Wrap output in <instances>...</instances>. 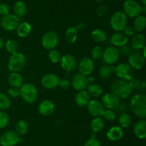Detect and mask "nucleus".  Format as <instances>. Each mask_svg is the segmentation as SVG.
<instances>
[{"instance_id":"nucleus-37","label":"nucleus","mask_w":146,"mask_h":146,"mask_svg":"<svg viewBox=\"0 0 146 146\" xmlns=\"http://www.w3.org/2000/svg\"><path fill=\"white\" fill-rule=\"evenodd\" d=\"M11 102L10 97L4 93L0 92V110L4 111L11 107Z\"/></svg>"},{"instance_id":"nucleus-20","label":"nucleus","mask_w":146,"mask_h":146,"mask_svg":"<svg viewBox=\"0 0 146 146\" xmlns=\"http://www.w3.org/2000/svg\"><path fill=\"white\" fill-rule=\"evenodd\" d=\"M145 47V37L141 33H137L132 37L131 47L134 51H139Z\"/></svg>"},{"instance_id":"nucleus-32","label":"nucleus","mask_w":146,"mask_h":146,"mask_svg":"<svg viewBox=\"0 0 146 146\" xmlns=\"http://www.w3.org/2000/svg\"><path fill=\"white\" fill-rule=\"evenodd\" d=\"M86 90L89 94L91 97H94V98L99 97L100 96H101L103 93L102 87L99 84H96V83H92V84H88Z\"/></svg>"},{"instance_id":"nucleus-29","label":"nucleus","mask_w":146,"mask_h":146,"mask_svg":"<svg viewBox=\"0 0 146 146\" xmlns=\"http://www.w3.org/2000/svg\"><path fill=\"white\" fill-rule=\"evenodd\" d=\"M115 72V67L111 64L103 65L99 70V76L102 80H108Z\"/></svg>"},{"instance_id":"nucleus-8","label":"nucleus","mask_w":146,"mask_h":146,"mask_svg":"<svg viewBox=\"0 0 146 146\" xmlns=\"http://www.w3.org/2000/svg\"><path fill=\"white\" fill-rule=\"evenodd\" d=\"M58 36L54 31H48L44 34L41 38V45L45 50L55 49L58 45Z\"/></svg>"},{"instance_id":"nucleus-5","label":"nucleus","mask_w":146,"mask_h":146,"mask_svg":"<svg viewBox=\"0 0 146 146\" xmlns=\"http://www.w3.org/2000/svg\"><path fill=\"white\" fill-rule=\"evenodd\" d=\"M128 17L123 11H117L112 15L110 19V25L115 31H122L127 25Z\"/></svg>"},{"instance_id":"nucleus-15","label":"nucleus","mask_w":146,"mask_h":146,"mask_svg":"<svg viewBox=\"0 0 146 146\" xmlns=\"http://www.w3.org/2000/svg\"><path fill=\"white\" fill-rule=\"evenodd\" d=\"M78 69L79 73L84 74L85 76L90 75L93 73L95 69V62L94 60L90 57H86L80 60L78 64Z\"/></svg>"},{"instance_id":"nucleus-21","label":"nucleus","mask_w":146,"mask_h":146,"mask_svg":"<svg viewBox=\"0 0 146 146\" xmlns=\"http://www.w3.org/2000/svg\"><path fill=\"white\" fill-rule=\"evenodd\" d=\"M110 42L114 47H121L128 44V39L123 31H115L111 37Z\"/></svg>"},{"instance_id":"nucleus-10","label":"nucleus","mask_w":146,"mask_h":146,"mask_svg":"<svg viewBox=\"0 0 146 146\" xmlns=\"http://www.w3.org/2000/svg\"><path fill=\"white\" fill-rule=\"evenodd\" d=\"M120 54L118 49L114 46H108L104 50L103 60L106 64H114L119 60Z\"/></svg>"},{"instance_id":"nucleus-34","label":"nucleus","mask_w":146,"mask_h":146,"mask_svg":"<svg viewBox=\"0 0 146 146\" xmlns=\"http://www.w3.org/2000/svg\"><path fill=\"white\" fill-rule=\"evenodd\" d=\"M118 122L122 128H128L132 123L131 115L127 113H122L118 117Z\"/></svg>"},{"instance_id":"nucleus-35","label":"nucleus","mask_w":146,"mask_h":146,"mask_svg":"<svg viewBox=\"0 0 146 146\" xmlns=\"http://www.w3.org/2000/svg\"><path fill=\"white\" fill-rule=\"evenodd\" d=\"M29 129L28 123L26 120H20L17 123L15 126V132L19 135H24L27 133Z\"/></svg>"},{"instance_id":"nucleus-52","label":"nucleus","mask_w":146,"mask_h":146,"mask_svg":"<svg viewBox=\"0 0 146 146\" xmlns=\"http://www.w3.org/2000/svg\"><path fill=\"white\" fill-rule=\"evenodd\" d=\"M94 1H97V2H101V1H106V0H94Z\"/></svg>"},{"instance_id":"nucleus-42","label":"nucleus","mask_w":146,"mask_h":146,"mask_svg":"<svg viewBox=\"0 0 146 146\" xmlns=\"http://www.w3.org/2000/svg\"><path fill=\"white\" fill-rule=\"evenodd\" d=\"M128 83H129L130 86H131V87L132 88V90H133V89L138 90V89L141 88L142 86H145L144 85V82L143 84H142V82H141L138 78H135V77H133V78L128 82Z\"/></svg>"},{"instance_id":"nucleus-4","label":"nucleus","mask_w":146,"mask_h":146,"mask_svg":"<svg viewBox=\"0 0 146 146\" xmlns=\"http://www.w3.org/2000/svg\"><path fill=\"white\" fill-rule=\"evenodd\" d=\"M27 58L24 54L17 52L11 54L8 62V69L11 72H19L25 67Z\"/></svg>"},{"instance_id":"nucleus-25","label":"nucleus","mask_w":146,"mask_h":146,"mask_svg":"<svg viewBox=\"0 0 146 146\" xmlns=\"http://www.w3.org/2000/svg\"><path fill=\"white\" fill-rule=\"evenodd\" d=\"M13 11H14V15H16L19 19L24 17L27 12V4L22 1H16L13 6Z\"/></svg>"},{"instance_id":"nucleus-17","label":"nucleus","mask_w":146,"mask_h":146,"mask_svg":"<svg viewBox=\"0 0 146 146\" xmlns=\"http://www.w3.org/2000/svg\"><path fill=\"white\" fill-rule=\"evenodd\" d=\"M86 107L89 114L94 117H102L103 113L105 110V107L103 105L102 102L97 99L91 100Z\"/></svg>"},{"instance_id":"nucleus-33","label":"nucleus","mask_w":146,"mask_h":146,"mask_svg":"<svg viewBox=\"0 0 146 146\" xmlns=\"http://www.w3.org/2000/svg\"><path fill=\"white\" fill-rule=\"evenodd\" d=\"M104 125H105V123L102 117H94L90 124V128L92 130L93 133H96L101 132L104 129Z\"/></svg>"},{"instance_id":"nucleus-9","label":"nucleus","mask_w":146,"mask_h":146,"mask_svg":"<svg viewBox=\"0 0 146 146\" xmlns=\"http://www.w3.org/2000/svg\"><path fill=\"white\" fill-rule=\"evenodd\" d=\"M0 24L4 30L12 31L17 29L20 24V19L14 14H9L1 17Z\"/></svg>"},{"instance_id":"nucleus-19","label":"nucleus","mask_w":146,"mask_h":146,"mask_svg":"<svg viewBox=\"0 0 146 146\" xmlns=\"http://www.w3.org/2000/svg\"><path fill=\"white\" fill-rule=\"evenodd\" d=\"M56 106L54 102L50 100H44L41 102L38 107V111L41 115H51L55 111Z\"/></svg>"},{"instance_id":"nucleus-30","label":"nucleus","mask_w":146,"mask_h":146,"mask_svg":"<svg viewBox=\"0 0 146 146\" xmlns=\"http://www.w3.org/2000/svg\"><path fill=\"white\" fill-rule=\"evenodd\" d=\"M146 27V18L144 15L140 14L135 17L133 22V29L135 31L141 33L145 29Z\"/></svg>"},{"instance_id":"nucleus-43","label":"nucleus","mask_w":146,"mask_h":146,"mask_svg":"<svg viewBox=\"0 0 146 146\" xmlns=\"http://www.w3.org/2000/svg\"><path fill=\"white\" fill-rule=\"evenodd\" d=\"M118 51H119L120 54H121V55L124 56V57H128L129 54L132 52V49H131V46L125 44V45L119 47Z\"/></svg>"},{"instance_id":"nucleus-39","label":"nucleus","mask_w":146,"mask_h":146,"mask_svg":"<svg viewBox=\"0 0 146 146\" xmlns=\"http://www.w3.org/2000/svg\"><path fill=\"white\" fill-rule=\"evenodd\" d=\"M103 54H104V50L101 46H95L91 50V59L93 60H98L102 58Z\"/></svg>"},{"instance_id":"nucleus-6","label":"nucleus","mask_w":146,"mask_h":146,"mask_svg":"<svg viewBox=\"0 0 146 146\" xmlns=\"http://www.w3.org/2000/svg\"><path fill=\"white\" fill-rule=\"evenodd\" d=\"M114 73L119 80L129 82L134 77V70L129 65L128 63H120L118 66L115 67Z\"/></svg>"},{"instance_id":"nucleus-1","label":"nucleus","mask_w":146,"mask_h":146,"mask_svg":"<svg viewBox=\"0 0 146 146\" xmlns=\"http://www.w3.org/2000/svg\"><path fill=\"white\" fill-rule=\"evenodd\" d=\"M131 109L136 117L145 119L146 117V96L144 93H137L131 100Z\"/></svg>"},{"instance_id":"nucleus-11","label":"nucleus","mask_w":146,"mask_h":146,"mask_svg":"<svg viewBox=\"0 0 146 146\" xmlns=\"http://www.w3.org/2000/svg\"><path fill=\"white\" fill-rule=\"evenodd\" d=\"M128 64L133 70H141L145 66V57L140 51H133L128 56Z\"/></svg>"},{"instance_id":"nucleus-46","label":"nucleus","mask_w":146,"mask_h":146,"mask_svg":"<svg viewBox=\"0 0 146 146\" xmlns=\"http://www.w3.org/2000/svg\"><path fill=\"white\" fill-rule=\"evenodd\" d=\"M123 33L125 34L127 37H133V36L135 34V30H134L133 27L132 26L130 25H126L125 28L123 30Z\"/></svg>"},{"instance_id":"nucleus-18","label":"nucleus","mask_w":146,"mask_h":146,"mask_svg":"<svg viewBox=\"0 0 146 146\" xmlns=\"http://www.w3.org/2000/svg\"><path fill=\"white\" fill-rule=\"evenodd\" d=\"M60 78L58 75L54 73H48L45 74L41 79V85L46 89L52 90L58 86Z\"/></svg>"},{"instance_id":"nucleus-28","label":"nucleus","mask_w":146,"mask_h":146,"mask_svg":"<svg viewBox=\"0 0 146 146\" xmlns=\"http://www.w3.org/2000/svg\"><path fill=\"white\" fill-rule=\"evenodd\" d=\"M78 37V31L76 27H69L65 32V40L68 44H74Z\"/></svg>"},{"instance_id":"nucleus-24","label":"nucleus","mask_w":146,"mask_h":146,"mask_svg":"<svg viewBox=\"0 0 146 146\" xmlns=\"http://www.w3.org/2000/svg\"><path fill=\"white\" fill-rule=\"evenodd\" d=\"M91 100V96L87 92L86 90L78 91L75 96L76 103L81 107H86Z\"/></svg>"},{"instance_id":"nucleus-36","label":"nucleus","mask_w":146,"mask_h":146,"mask_svg":"<svg viewBox=\"0 0 146 146\" xmlns=\"http://www.w3.org/2000/svg\"><path fill=\"white\" fill-rule=\"evenodd\" d=\"M4 47H5L6 50L10 54H13L14 53L18 52L19 44L16 40H13V39H9L7 40L4 44Z\"/></svg>"},{"instance_id":"nucleus-27","label":"nucleus","mask_w":146,"mask_h":146,"mask_svg":"<svg viewBox=\"0 0 146 146\" xmlns=\"http://www.w3.org/2000/svg\"><path fill=\"white\" fill-rule=\"evenodd\" d=\"M16 30H17L19 37L24 38V37H27L29 35L30 33L31 32V30H32V27L29 23L24 21V22L20 23Z\"/></svg>"},{"instance_id":"nucleus-38","label":"nucleus","mask_w":146,"mask_h":146,"mask_svg":"<svg viewBox=\"0 0 146 146\" xmlns=\"http://www.w3.org/2000/svg\"><path fill=\"white\" fill-rule=\"evenodd\" d=\"M61 57H62V54L58 50H56V49L51 50L48 52V59L54 64H57V63L60 62Z\"/></svg>"},{"instance_id":"nucleus-2","label":"nucleus","mask_w":146,"mask_h":146,"mask_svg":"<svg viewBox=\"0 0 146 146\" xmlns=\"http://www.w3.org/2000/svg\"><path fill=\"white\" fill-rule=\"evenodd\" d=\"M111 92L118 96L120 99H126L132 93V88L128 82L121 80H114L110 86Z\"/></svg>"},{"instance_id":"nucleus-45","label":"nucleus","mask_w":146,"mask_h":146,"mask_svg":"<svg viewBox=\"0 0 146 146\" xmlns=\"http://www.w3.org/2000/svg\"><path fill=\"white\" fill-rule=\"evenodd\" d=\"M10 14L9 7L5 3H0V16L4 17Z\"/></svg>"},{"instance_id":"nucleus-44","label":"nucleus","mask_w":146,"mask_h":146,"mask_svg":"<svg viewBox=\"0 0 146 146\" xmlns=\"http://www.w3.org/2000/svg\"><path fill=\"white\" fill-rule=\"evenodd\" d=\"M8 96L11 98H17L20 96L19 88L18 87H11L8 90Z\"/></svg>"},{"instance_id":"nucleus-13","label":"nucleus","mask_w":146,"mask_h":146,"mask_svg":"<svg viewBox=\"0 0 146 146\" xmlns=\"http://www.w3.org/2000/svg\"><path fill=\"white\" fill-rule=\"evenodd\" d=\"M101 102L105 108L116 110L121 102V99L112 92L106 93L101 98Z\"/></svg>"},{"instance_id":"nucleus-50","label":"nucleus","mask_w":146,"mask_h":146,"mask_svg":"<svg viewBox=\"0 0 146 146\" xmlns=\"http://www.w3.org/2000/svg\"><path fill=\"white\" fill-rule=\"evenodd\" d=\"M4 44H5V42H4V40L1 37H0V49L3 48L4 47Z\"/></svg>"},{"instance_id":"nucleus-49","label":"nucleus","mask_w":146,"mask_h":146,"mask_svg":"<svg viewBox=\"0 0 146 146\" xmlns=\"http://www.w3.org/2000/svg\"><path fill=\"white\" fill-rule=\"evenodd\" d=\"M127 107H128V106H127V104H125V103H123H123L120 102L119 105H118V108L117 109H119V110L121 112V113H125V110L128 109Z\"/></svg>"},{"instance_id":"nucleus-51","label":"nucleus","mask_w":146,"mask_h":146,"mask_svg":"<svg viewBox=\"0 0 146 146\" xmlns=\"http://www.w3.org/2000/svg\"><path fill=\"white\" fill-rule=\"evenodd\" d=\"M141 2H142L143 5V6H146V0H141Z\"/></svg>"},{"instance_id":"nucleus-40","label":"nucleus","mask_w":146,"mask_h":146,"mask_svg":"<svg viewBox=\"0 0 146 146\" xmlns=\"http://www.w3.org/2000/svg\"><path fill=\"white\" fill-rule=\"evenodd\" d=\"M102 117L106 121H113L116 118V113L113 110H110V109L106 110L105 109L102 115Z\"/></svg>"},{"instance_id":"nucleus-23","label":"nucleus","mask_w":146,"mask_h":146,"mask_svg":"<svg viewBox=\"0 0 146 146\" xmlns=\"http://www.w3.org/2000/svg\"><path fill=\"white\" fill-rule=\"evenodd\" d=\"M134 134L138 138L145 139L146 137V121L145 119H140L135 123L133 127Z\"/></svg>"},{"instance_id":"nucleus-31","label":"nucleus","mask_w":146,"mask_h":146,"mask_svg":"<svg viewBox=\"0 0 146 146\" xmlns=\"http://www.w3.org/2000/svg\"><path fill=\"white\" fill-rule=\"evenodd\" d=\"M91 37L93 41L96 43L104 42L107 40V35L106 31L98 28L93 30L91 34Z\"/></svg>"},{"instance_id":"nucleus-14","label":"nucleus","mask_w":146,"mask_h":146,"mask_svg":"<svg viewBox=\"0 0 146 146\" xmlns=\"http://www.w3.org/2000/svg\"><path fill=\"white\" fill-rule=\"evenodd\" d=\"M60 64L63 70L68 73L74 72L77 67L76 59L71 54H66L62 55Z\"/></svg>"},{"instance_id":"nucleus-48","label":"nucleus","mask_w":146,"mask_h":146,"mask_svg":"<svg viewBox=\"0 0 146 146\" xmlns=\"http://www.w3.org/2000/svg\"><path fill=\"white\" fill-rule=\"evenodd\" d=\"M84 146H101V143L98 139L92 137L86 142Z\"/></svg>"},{"instance_id":"nucleus-7","label":"nucleus","mask_w":146,"mask_h":146,"mask_svg":"<svg viewBox=\"0 0 146 146\" xmlns=\"http://www.w3.org/2000/svg\"><path fill=\"white\" fill-rule=\"evenodd\" d=\"M123 12L130 18H135L142 13V6L135 0H126L123 3Z\"/></svg>"},{"instance_id":"nucleus-26","label":"nucleus","mask_w":146,"mask_h":146,"mask_svg":"<svg viewBox=\"0 0 146 146\" xmlns=\"http://www.w3.org/2000/svg\"><path fill=\"white\" fill-rule=\"evenodd\" d=\"M8 82L11 87L19 88L24 84V79L19 72H11L8 77Z\"/></svg>"},{"instance_id":"nucleus-41","label":"nucleus","mask_w":146,"mask_h":146,"mask_svg":"<svg viewBox=\"0 0 146 146\" xmlns=\"http://www.w3.org/2000/svg\"><path fill=\"white\" fill-rule=\"evenodd\" d=\"M9 123V117L4 111H0V129L5 128Z\"/></svg>"},{"instance_id":"nucleus-3","label":"nucleus","mask_w":146,"mask_h":146,"mask_svg":"<svg viewBox=\"0 0 146 146\" xmlns=\"http://www.w3.org/2000/svg\"><path fill=\"white\" fill-rule=\"evenodd\" d=\"M19 91L22 100L29 104L34 103L38 97V90L32 83H24L19 87Z\"/></svg>"},{"instance_id":"nucleus-22","label":"nucleus","mask_w":146,"mask_h":146,"mask_svg":"<svg viewBox=\"0 0 146 146\" xmlns=\"http://www.w3.org/2000/svg\"><path fill=\"white\" fill-rule=\"evenodd\" d=\"M123 133V130L121 126H113L107 131L106 137L111 141H117L122 138Z\"/></svg>"},{"instance_id":"nucleus-47","label":"nucleus","mask_w":146,"mask_h":146,"mask_svg":"<svg viewBox=\"0 0 146 146\" xmlns=\"http://www.w3.org/2000/svg\"><path fill=\"white\" fill-rule=\"evenodd\" d=\"M58 86L63 90H66V89L69 88V87L71 86V82L67 78H62L59 80Z\"/></svg>"},{"instance_id":"nucleus-16","label":"nucleus","mask_w":146,"mask_h":146,"mask_svg":"<svg viewBox=\"0 0 146 146\" xmlns=\"http://www.w3.org/2000/svg\"><path fill=\"white\" fill-rule=\"evenodd\" d=\"M71 84L74 87V90L78 92L86 90L88 85V79L86 76L81 73H76L71 78Z\"/></svg>"},{"instance_id":"nucleus-12","label":"nucleus","mask_w":146,"mask_h":146,"mask_svg":"<svg viewBox=\"0 0 146 146\" xmlns=\"http://www.w3.org/2000/svg\"><path fill=\"white\" fill-rule=\"evenodd\" d=\"M19 141V135L14 130H8L0 137V145L1 146H14Z\"/></svg>"}]
</instances>
